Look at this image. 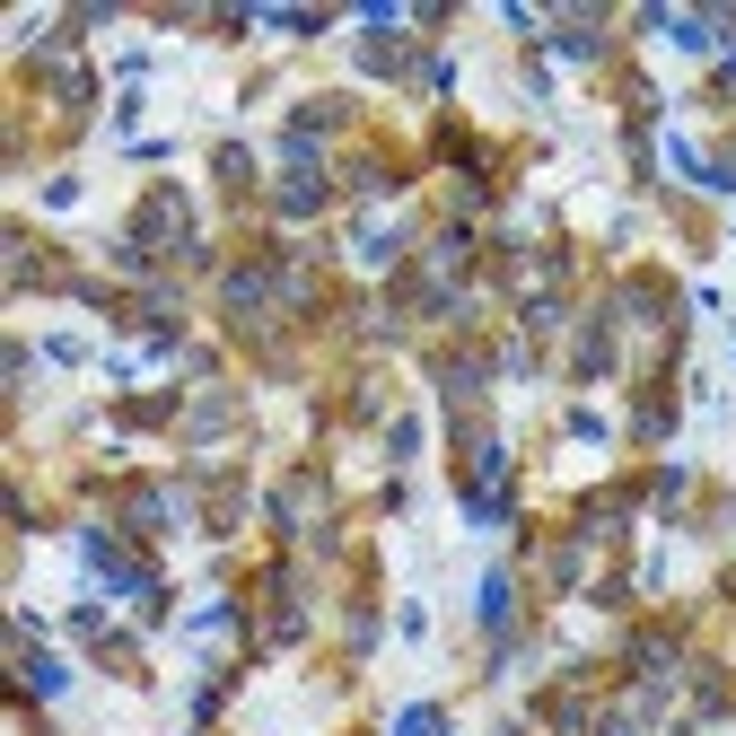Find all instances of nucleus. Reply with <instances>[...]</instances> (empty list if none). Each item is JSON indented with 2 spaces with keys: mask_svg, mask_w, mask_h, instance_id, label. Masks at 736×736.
Here are the masks:
<instances>
[{
  "mask_svg": "<svg viewBox=\"0 0 736 736\" xmlns=\"http://www.w3.org/2000/svg\"><path fill=\"white\" fill-rule=\"evenodd\" d=\"M613 736H622V728H613Z\"/></svg>",
  "mask_w": 736,
  "mask_h": 736,
  "instance_id": "obj_5",
  "label": "nucleus"
},
{
  "mask_svg": "<svg viewBox=\"0 0 736 736\" xmlns=\"http://www.w3.org/2000/svg\"><path fill=\"white\" fill-rule=\"evenodd\" d=\"M395 736H439V711H403V719H395Z\"/></svg>",
  "mask_w": 736,
  "mask_h": 736,
  "instance_id": "obj_4",
  "label": "nucleus"
},
{
  "mask_svg": "<svg viewBox=\"0 0 736 736\" xmlns=\"http://www.w3.org/2000/svg\"><path fill=\"white\" fill-rule=\"evenodd\" d=\"M439 386H448V403L465 412V403L483 395V368H474V360H439Z\"/></svg>",
  "mask_w": 736,
  "mask_h": 736,
  "instance_id": "obj_1",
  "label": "nucleus"
},
{
  "mask_svg": "<svg viewBox=\"0 0 736 736\" xmlns=\"http://www.w3.org/2000/svg\"><path fill=\"white\" fill-rule=\"evenodd\" d=\"M27 693H62V666L53 658H27Z\"/></svg>",
  "mask_w": 736,
  "mask_h": 736,
  "instance_id": "obj_3",
  "label": "nucleus"
},
{
  "mask_svg": "<svg viewBox=\"0 0 736 736\" xmlns=\"http://www.w3.org/2000/svg\"><path fill=\"white\" fill-rule=\"evenodd\" d=\"M483 622H491V631L508 622V579H483Z\"/></svg>",
  "mask_w": 736,
  "mask_h": 736,
  "instance_id": "obj_2",
  "label": "nucleus"
}]
</instances>
